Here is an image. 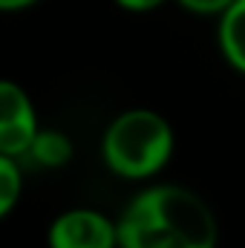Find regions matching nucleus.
I'll return each instance as SVG.
<instances>
[{
  "mask_svg": "<svg viewBox=\"0 0 245 248\" xmlns=\"http://www.w3.org/2000/svg\"><path fill=\"white\" fill-rule=\"evenodd\" d=\"M208 202L182 185H153L130 199L116 222V248H216Z\"/></svg>",
  "mask_w": 245,
  "mask_h": 248,
  "instance_id": "nucleus-1",
  "label": "nucleus"
},
{
  "mask_svg": "<svg viewBox=\"0 0 245 248\" xmlns=\"http://www.w3.org/2000/svg\"><path fill=\"white\" fill-rule=\"evenodd\" d=\"M101 156L122 179L156 176L173 156V130L153 110H127L110 122Z\"/></svg>",
  "mask_w": 245,
  "mask_h": 248,
  "instance_id": "nucleus-2",
  "label": "nucleus"
},
{
  "mask_svg": "<svg viewBox=\"0 0 245 248\" xmlns=\"http://www.w3.org/2000/svg\"><path fill=\"white\" fill-rule=\"evenodd\" d=\"M49 248H116V222H110L101 211L72 208L52 219Z\"/></svg>",
  "mask_w": 245,
  "mask_h": 248,
  "instance_id": "nucleus-3",
  "label": "nucleus"
},
{
  "mask_svg": "<svg viewBox=\"0 0 245 248\" xmlns=\"http://www.w3.org/2000/svg\"><path fill=\"white\" fill-rule=\"evenodd\" d=\"M38 130V113L32 98L15 81L0 78V153L17 159L26 153Z\"/></svg>",
  "mask_w": 245,
  "mask_h": 248,
  "instance_id": "nucleus-4",
  "label": "nucleus"
},
{
  "mask_svg": "<svg viewBox=\"0 0 245 248\" xmlns=\"http://www.w3.org/2000/svg\"><path fill=\"white\" fill-rule=\"evenodd\" d=\"M243 17H245V0H234L219 12V32L216 44L222 58L231 63L237 72H245V32H243Z\"/></svg>",
  "mask_w": 245,
  "mask_h": 248,
  "instance_id": "nucleus-5",
  "label": "nucleus"
},
{
  "mask_svg": "<svg viewBox=\"0 0 245 248\" xmlns=\"http://www.w3.org/2000/svg\"><path fill=\"white\" fill-rule=\"evenodd\" d=\"M23 156H32V159H35L38 165H44V168H58V165H66V162H69V156H72V141H69L63 133H58V130H41V127H38Z\"/></svg>",
  "mask_w": 245,
  "mask_h": 248,
  "instance_id": "nucleus-6",
  "label": "nucleus"
},
{
  "mask_svg": "<svg viewBox=\"0 0 245 248\" xmlns=\"http://www.w3.org/2000/svg\"><path fill=\"white\" fill-rule=\"evenodd\" d=\"M20 187H23V179H20V170H17L15 159L0 153V219L17 205Z\"/></svg>",
  "mask_w": 245,
  "mask_h": 248,
  "instance_id": "nucleus-7",
  "label": "nucleus"
},
{
  "mask_svg": "<svg viewBox=\"0 0 245 248\" xmlns=\"http://www.w3.org/2000/svg\"><path fill=\"white\" fill-rule=\"evenodd\" d=\"M179 3H182L187 12H193V15H219L234 0H179Z\"/></svg>",
  "mask_w": 245,
  "mask_h": 248,
  "instance_id": "nucleus-8",
  "label": "nucleus"
},
{
  "mask_svg": "<svg viewBox=\"0 0 245 248\" xmlns=\"http://www.w3.org/2000/svg\"><path fill=\"white\" fill-rule=\"evenodd\" d=\"M122 9L127 12H153V9H159L165 0H116Z\"/></svg>",
  "mask_w": 245,
  "mask_h": 248,
  "instance_id": "nucleus-9",
  "label": "nucleus"
},
{
  "mask_svg": "<svg viewBox=\"0 0 245 248\" xmlns=\"http://www.w3.org/2000/svg\"><path fill=\"white\" fill-rule=\"evenodd\" d=\"M32 3L38 0H0V12H20V9H29Z\"/></svg>",
  "mask_w": 245,
  "mask_h": 248,
  "instance_id": "nucleus-10",
  "label": "nucleus"
}]
</instances>
